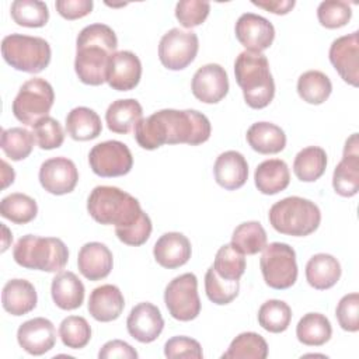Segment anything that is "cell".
Listing matches in <instances>:
<instances>
[{
	"label": "cell",
	"mask_w": 359,
	"mask_h": 359,
	"mask_svg": "<svg viewBox=\"0 0 359 359\" xmlns=\"http://www.w3.org/2000/svg\"><path fill=\"white\" fill-rule=\"evenodd\" d=\"M114 265V257L109 248L98 241L86 243L77 255L80 273L88 280H101L107 278Z\"/></svg>",
	"instance_id": "7402d4cb"
},
{
	"label": "cell",
	"mask_w": 359,
	"mask_h": 359,
	"mask_svg": "<svg viewBox=\"0 0 359 359\" xmlns=\"http://www.w3.org/2000/svg\"><path fill=\"white\" fill-rule=\"evenodd\" d=\"M126 328L132 338L142 344L153 342L164 328V318L157 306L149 302L136 304L126 320Z\"/></svg>",
	"instance_id": "ac0fdd59"
},
{
	"label": "cell",
	"mask_w": 359,
	"mask_h": 359,
	"mask_svg": "<svg viewBox=\"0 0 359 359\" xmlns=\"http://www.w3.org/2000/svg\"><path fill=\"white\" fill-rule=\"evenodd\" d=\"M292 321V310L287 303L271 299L262 303L258 310V323L268 332L279 334L287 330Z\"/></svg>",
	"instance_id": "f35d334b"
},
{
	"label": "cell",
	"mask_w": 359,
	"mask_h": 359,
	"mask_svg": "<svg viewBox=\"0 0 359 359\" xmlns=\"http://www.w3.org/2000/svg\"><path fill=\"white\" fill-rule=\"evenodd\" d=\"M118 46L114 29L97 22L84 27L76 39L74 70L79 80L88 86H101L107 81L108 62Z\"/></svg>",
	"instance_id": "7a4b0ae2"
},
{
	"label": "cell",
	"mask_w": 359,
	"mask_h": 359,
	"mask_svg": "<svg viewBox=\"0 0 359 359\" xmlns=\"http://www.w3.org/2000/svg\"><path fill=\"white\" fill-rule=\"evenodd\" d=\"M59 337L65 346L81 349L91 339V327L84 317L69 316L59 325Z\"/></svg>",
	"instance_id": "7bdbcfd3"
},
{
	"label": "cell",
	"mask_w": 359,
	"mask_h": 359,
	"mask_svg": "<svg viewBox=\"0 0 359 359\" xmlns=\"http://www.w3.org/2000/svg\"><path fill=\"white\" fill-rule=\"evenodd\" d=\"M1 150L13 161L27 158L35 144V136L25 128H10L1 130Z\"/></svg>",
	"instance_id": "ab89813d"
},
{
	"label": "cell",
	"mask_w": 359,
	"mask_h": 359,
	"mask_svg": "<svg viewBox=\"0 0 359 359\" xmlns=\"http://www.w3.org/2000/svg\"><path fill=\"white\" fill-rule=\"evenodd\" d=\"M55 102V91L45 79L34 77L27 80L18 90L11 109L17 121L34 126L39 119L48 116Z\"/></svg>",
	"instance_id": "ba28073f"
},
{
	"label": "cell",
	"mask_w": 359,
	"mask_h": 359,
	"mask_svg": "<svg viewBox=\"0 0 359 359\" xmlns=\"http://www.w3.org/2000/svg\"><path fill=\"white\" fill-rule=\"evenodd\" d=\"M268 356V344L262 335L248 331L238 334L222 355L223 359H265Z\"/></svg>",
	"instance_id": "d590c367"
},
{
	"label": "cell",
	"mask_w": 359,
	"mask_h": 359,
	"mask_svg": "<svg viewBox=\"0 0 359 359\" xmlns=\"http://www.w3.org/2000/svg\"><path fill=\"white\" fill-rule=\"evenodd\" d=\"M331 323L321 313H307L296 325L297 339L307 346H321L331 339Z\"/></svg>",
	"instance_id": "1f68e13d"
},
{
	"label": "cell",
	"mask_w": 359,
	"mask_h": 359,
	"mask_svg": "<svg viewBox=\"0 0 359 359\" xmlns=\"http://www.w3.org/2000/svg\"><path fill=\"white\" fill-rule=\"evenodd\" d=\"M143 108L135 98L116 100L109 104L105 112V122L111 132L126 135L142 119Z\"/></svg>",
	"instance_id": "f546056e"
},
{
	"label": "cell",
	"mask_w": 359,
	"mask_h": 359,
	"mask_svg": "<svg viewBox=\"0 0 359 359\" xmlns=\"http://www.w3.org/2000/svg\"><path fill=\"white\" fill-rule=\"evenodd\" d=\"M84 292L83 282L70 271H60L52 279V299L53 303L62 310L79 309L84 302Z\"/></svg>",
	"instance_id": "484cf974"
},
{
	"label": "cell",
	"mask_w": 359,
	"mask_h": 359,
	"mask_svg": "<svg viewBox=\"0 0 359 359\" xmlns=\"http://www.w3.org/2000/svg\"><path fill=\"white\" fill-rule=\"evenodd\" d=\"M164 303L172 318L178 321L195 320L201 313L196 276L187 272L174 278L165 286Z\"/></svg>",
	"instance_id": "30bf717a"
},
{
	"label": "cell",
	"mask_w": 359,
	"mask_h": 359,
	"mask_svg": "<svg viewBox=\"0 0 359 359\" xmlns=\"http://www.w3.org/2000/svg\"><path fill=\"white\" fill-rule=\"evenodd\" d=\"M212 266L220 278L240 280L245 272V258L231 244H224L217 250Z\"/></svg>",
	"instance_id": "60d3db41"
},
{
	"label": "cell",
	"mask_w": 359,
	"mask_h": 359,
	"mask_svg": "<svg viewBox=\"0 0 359 359\" xmlns=\"http://www.w3.org/2000/svg\"><path fill=\"white\" fill-rule=\"evenodd\" d=\"M341 264L331 254L320 252L306 264V279L317 290H327L337 285L341 278Z\"/></svg>",
	"instance_id": "83f0119b"
},
{
	"label": "cell",
	"mask_w": 359,
	"mask_h": 359,
	"mask_svg": "<svg viewBox=\"0 0 359 359\" xmlns=\"http://www.w3.org/2000/svg\"><path fill=\"white\" fill-rule=\"evenodd\" d=\"M237 41L250 52L262 53L275 39L273 25L262 15L244 13L238 17L234 27Z\"/></svg>",
	"instance_id": "5bb4252c"
},
{
	"label": "cell",
	"mask_w": 359,
	"mask_h": 359,
	"mask_svg": "<svg viewBox=\"0 0 359 359\" xmlns=\"http://www.w3.org/2000/svg\"><path fill=\"white\" fill-rule=\"evenodd\" d=\"M191 90L195 98L205 104H217L229 93V77L217 63H208L199 67L191 83Z\"/></svg>",
	"instance_id": "e0dca14e"
},
{
	"label": "cell",
	"mask_w": 359,
	"mask_h": 359,
	"mask_svg": "<svg viewBox=\"0 0 359 359\" xmlns=\"http://www.w3.org/2000/svg\"><path fill=\"white\" fill-rule=\"evenodd\" d=\"M265 283L276 290L292 287L297 280L294 250L286 243H271L262 250L259 259Z\"/></svg>",
	"instance_id": "9c48e42d"
},
{
	"label": "cell",
	"mask_w": 359,
	"mask_h": 359,
	"mask_svg": "<svg viewBox=\"0 0 359 359\" xmlns=\"http://www.w3.org/2000/svg\"><path fill=\"white\" fill-rule=\"evenodd\" d=\"M125 307L122 292L115 285H101L88 297V313L100 323L116 320Z\"/></svg>",
	"instance_id": "cb8c5ba5"
},
{
	"label": "cell",
	"mask_w": 359,
	"mask_h": 359,
	"mask_svg": "<svg viewBox=\"0 0 359 359\" xmlns=\"http://www.w3.org/2000/svg\"><path fill=\"white\" fill-rule=\"evenodd\" d=\"M10 14L15 24L28 28H41L49 20V8L39 0H15L11 3Z\"/></svg>",
	"instance_id": "74e56055"
},
{
	"label": "cell",
	"mask_w": 359,
	"mask_h": 359,
	"mask_svg": "<svg viewBox=\"0 0 359 359\" xmlns=\"http://www.w3.org/2000/svg\"><path fill=\"white\" fill-rule=\"evenodd\" d=\"M332 91L330 77L320 70H307L297 80V94L307 104L320 105L328 100Z\"/></svg>",
	"instance_id": "836d02e7"
},
{
	"label": "cell",
	"mask_w": 359,
	"mask_h": 359,
	"mask_svg": "<svg viewBox=\"0 0 359 359\" xmlns=\"http://www.w3.org/2000/svg\"><path fill=\"white\" fill-rule=\"evenodd\" d=\"M210 4L202 0H181L175 6V17L184 28L201 25L209 15Z\"/></svg>",
	"instance_id": "bcb514c9"
},
{
	"label": "cell",
	"mask_w": 359,
	"mask_h": 359,
	"mask_svg": "<svg viewBox=\"0 0 359 359\" xmlns=\"http://www.w3.org/2000/svg\"><path fill=\"white\" fill-rule=\"evenodd\" d=\"M1 229H3V233H4V234H3L4 237H3V247H1V251L4 252V251L8 248V244L13 241V234L8 231V229H7L4 224L1 226Z\"/></svg>",
	"instance_id": "11a10c76"
},
{
	"label": "cell",
	"mask_w": 359,
	"mask_h": 359,
	"mask_svg": "<svg viewBox=\"0 0 359 359\" xmlns=\"http://www.w3.org/2000/svg\"><path fill=\"white\" fill-rule=\"evenodd\" d=\"M164 355L165 358H194L201 359L203 358L201 344L189 337L178 335L170 338L164 345Z\"/></svg>",
	"instance_id": "681fc988"
},
{
	"label": "cell",
	"mask_w": 359,
	"mask_h": 359,
	"mask_svg": "<svg viewBox=\"0 0 359 359\" xmlns=\"http://www.w3.org/2000/svg\"><path fill=\"white\" fill-rule=\"evenodd\" d=\"M35 142L42 150L57 149L65 142V132L59 121L52 116H45L34 125Z\"/></svg>",
	"instance_id": "f6af8a7d"
},
{
	"label": "cell",
	"mask_w": 359,
	"mask_h": 359,
	"mask_svg": "<svg viewBox=\"0 0 359 359\" xmlns=\"http://www.w3.org/2000/svg\"><path fill=\"white\" fill-rule=\"evenodd\" d=\"M66 130L67 135L74 140H93L101 135V118L91 108L76 107L66 116Z\"/></svg>",
	"instance_id": "4dcf8cb0"
},
{
	"label": "cell",
	"mask_w": 359,
	"mask_h": 359,
	"mask_svg": "<svg viewBox=\"0 0 359 359\" xmlns=\"http://www.w3.org/2000/svg\"><path fill=\"white\" fill-rule=\"evenodd\" d=\"M199 49L198 35L192 31L171 28L158 43V59L168 70H182L196 57Z\"/></svg>",
	"instance_id": "7c38bea8"
},
{
	"label": "cell",
	"mask_w": 359,
	"mask_h": 359,
	"mask_svg": "<svg viewBox=\"0 0 359 359\" xmlns=\"http://www.w3.org/2000/svg\"><path fill=\"white\" fill-rule=\"evenodd\" d=\"M257 189L264 195H275L289 187L290 172L280 158H269L258 164L254 172Z\"/></svg>",
	"instance_id": "4316f807"
},
{
	"label": "cell",
	"mask_w": 359,
	"mask_h": 359,
	"mask_svg": "<svg viewBox=\"0 0 359 359\" xmlns=\"http://www.w3.org/2000/svg\"><path fill=\"white\" fill-rule=\"evenodd\" d=\"M36 213L38 205L35 199L21 192L10 194L0 202V215L15 224H27L32 222L36 217Z\"/></svg>",
	"instance_id": "8d00e7d4"
},
{
	"label": "cell",
	"mask_w": 359,
	"mask_h": 359,
	"mask_svg": "<svg viewBox=\"0 0 359 359\" xmlns=\"http://www.w3.org/2000/svg\"><path fill=\"white\" fill-rule=\"evenodd\" d=\"M335 316L342 330L356 332L359 330V294L353 292L342 296L337 304Z\"/></svg>",
	"instance_id": "7dc6e473"
},
{
	"label": "cell",
	"mask_w": 359,
	"mask_h": 359,
	"mask_svg": "<svg viewBox=\"0 0 359 359\" xmlns=\"http://www.w3.org/2000/svg\"><path fill=\"white\" fill-rule=\"evenodd\" d=\"M87 210L97 223L114 224L115 229L135 223L143 213L135 196L109 185H98L90 192Z\"/></svg>",
	"instance_id": "277c9868"
},
{
	"label": "cell",
	"mask_w": 359,
	"mask_h": 359,
	"mask_svg": "<svg viewBox=\"0 0 359 359\" xmlns=\"http://www.w3.org/2000/svg\"><path fill=\"white\" fill-rule=\"evenodd\" d=\"M93 172L102 178L126 175L133 167V156L129 147L119 140L101 142L88 153Z\"/></svg>",
	"instance_id": "8fae6325"
},
{
	"label": "cell",
	"mask_w": 359,
	"mask_h": 359,
	"mask_svg": "<svg viewBox=\"0 0 359 359\" xmlns=\"http://www.w3.org/2000/svg\"><path fill=\"white\" fill-rule=\"evenodd\" d=\"M39 182L52 195L70 194L79 182L77 167L67 157H52L41 164Z\"/></svg>",
	"instance_id": "9a60e30c"
},
{
	"label": "cell",
	"mask_w": 359,
	"mask_h": 359,
	"mask_svg": "<svg viewBox=\"0 0 359 359\" xmlns=\"http://www.w3.org/2000/svg\"><path fill=\"white\" fill-rule=\"evenodd\" d=\"M240 290L238 280H227L220 278L213 266L206 271L205 275V292L208 299L219 306H224L231 303Z\"/></svg>",
	"instance_id": "b9f144b4"
},
{
	"label": "cell",
	"mask_w": 359,
	"mask_h": 359,
	"mask_svg": "<svg viewBox=\"0 0 359 359\" xmlns=\"http://www.w3.org/2000/svg\"><path fill=\"white\" fill-rule=\"evenodd\" d=\"M151 220L147 216V213H142L140 217L126 226V227H121V229H115V234L116 237L126 245H132V247H139L142 244H144L150 234H151Z\"/></svg>",
	"instance_id": "c3c4849f"
},
{
	"label": "cell",
	"mask_w": 359,
	"mask_h": 359,
	"mask_svg": "<svg viewBox=\"0 0 359 359\" xmlns=\"http://www.w3.org/2000/svg\"><path fill=\"white\" fill-rule=\"evenodd\" d=\"M271 226L280 234L306 237L321 223V212L310 199L287 196L275 202L268 213Z\"/></svg>",
	"instance_id": "5b68a950"
},
{
	"label": "cell",
	"mask_w": 359,
	"mask_h": 359,
	"mask_svg": "<svg viewBox=\"0 0 359 359\" xmlns=\"http://www.w3.org/2000/svg\"><path fill=\"white\" fill-rule=\"evenodd\" d=\"M230 244L244 255L258 254L266 245V231L259 222H244L234 229Z\"/></svg>",
	"instance_id": "e575fe53"
},
{
	"label": "cell",
	"mask_w": 359,
	"mask_h": 359,
	"mask_svg": "<svg viewBox=\"0 0 359 359\" xmlns=\"http://www.w3.org/2000/svg\"><path fill=\"white\" fill-rule=\"evenodd\" d=\"M93 0H57L56 11L66 20H79L88 15L93 10Z\"/></svg>",
	"instance_id": "f907efd6"
},
{
	"label": "cell",
	"mask_w": 359,
	"mask_h": 359,
	"mask_svg": "<svg viewBox=\"0 0 359 359\" xmlns=\"http://www.w3.org/2000/svg\"><path fill=\"white\" fill-rule=\"evenodd\" d=\"M251 3L254 6H257V7H261V8L266 10V11L278 14V15L287 14L289 11H292V8L296 4L294 0H264V1L252 0Z\"/></svg>",
	"instance_id": "f5cc1de1"
},
{
	"label": "cell",
	"mask_w": 359,
	"mask_h": 359,
	"mask_svg": "<svg viewBox=\"0 0 359 359\" xmlns=\"http://www.w3.org/2000/svg\"><path fill=\"white\" fill-rule=\"evenodd\" d=\"M1 55L15 70L35 74L48 67L52 50L41 36L11 34L1 41Z\"/></svg>",
	"instance_id": "52a82bcc"
},
{
	"label": "cell",
	"mask_w": 359,
	"mask_h": 359,
	"mask_svg": "<svg viewBox=\"0 0 359 359\" xmlns=\"http://www.w3.org/2000/svg\"><path fill=\"white\" fill-rule=\"evenodd\" d=\"M18 345L29 355L39 356L49 352L56 344V330L50 320L35 317L18 327Z\"/></svg>",
	"instance_id": "d6986e66"
},
{
	"label": "cell",
	"mask_w": 359,
	"mask_h": 359,
	"mask_svg": "<svg viewBox=\"0 0 359 359\" xmlns=\"http://www.w3.org/2000/svg\"><path fill=\"white\" fill-rule=\"evenodd\" d=\"M327 168V153L318 146L302 149L293 161V172L303 182L317 181Z\"/></svg>",
	"instance_id": "d6a6232c"
},
{
	"label": "cell",
	"mask_w": 359,
	"mask_h": 359,
	"mask_svg": "<svg viewBox=\"0 0 359 359\" xmlns=\"http://www.w3.org/2000/svg\"><path fill=\"white\" fill-rule=\"evenodd\" d=\"M234 76L250 108L262 109L271 104L275 95V81L265 55L241 52L234 62Z\"/></svg>",
	"instance_id": "3957f363"
},
{
	"label": "cell",
	"mask_w": 359,
	"mask_h": 359,
	"mask_svg": "<svg viewBox=\"0 0 359 359\" xmlns=\"http://www.w3.org/2000/svg\"><path fill=\"white\" fill-rule=\"evenodd\" d=\"M100 359H136L137 352L135 348H132L128 342L121 339H112L102 345V348L98 352Z\"/></svg>",
	"instance_id": "816d5d0a"
},
{
	"label": "cell",
	"mask_w": 359,
	"mask_h": 359,
	"mask_svg": "<svg viewBox=\"0 0 359 359\" xmlns=\"http://www.w3.org/2000/svg\"><path fill=\"white\" fill-rule=\"evenodd\" d=\"M13 258L27 269L60 272L67 264L69 250L60 238L25 234L15 243Z\"/></svg>",
	"instance_id": "8992f818"
},
{
	"label": "cell",
	"mask_w": 359,
	"mask_h": 359,
	"mask_svg": "<svg viewBox=\"0 0 359 359\" xmlns=\"http://www.w3.org/2000/svg\"><path fill=\"white\" fill-rule=\"evenodd\" d=\"M142 77V62L130 50H119L111 55L107 69V83L112 90H133Z\"/></svg>",
	"instance_id": "ffe728a7"
},
{
	"label": "cell",
	"mask_w": 359,
	"mask_h": 359,
	"mask_svg": "<svg viewBox=\"0 0 359 359\" xmlns=\"http://www.w3.org/2000/svg\"><path fill=\"white\" fill-rule=\"evenodd\" d=\"M206 115L196 109H160L142 118L135 126V139L142 149L154 150L163 144L198 146L210 137Z\"/></svg>",
	"instance_id": "6da1fadb"
},
{
	"label": "cell",
	"mask_w": 359,
	"mask_h": 359,
	"mask_svg": "<svg viewBox=\"0 0 359 359\" xmlns=\"http://www.w3.org/2000/svg\"><path fill=\"white\" fill-rule=\"evenodd\" d=\"M351 17L352 8L346 1L325 0L321 1L317 8L318 22L328 29H335L346 25Z\"/></svg>",
	"instance_id": "ee69618b"
},
{
	"label": "cell",
	"mask_w": 359,
	"mask_h": 359,
	"mask_svg": "<svg viewBox=\"0 0 359 359\" xmlns=\"http://www.w3.org/2000/svg\"><path fill=\"white\" fill-rule=\"evenodd\" d=\"M38 296L34 285L25 279L8 280L1 292L3 309L11 316H24L36 307Z\"/></svg>",
	"instance_id": "d4e9b609"
},
{
	"label": "cell",
	"mask_w": 359,
	"mask_h": 359,
	"mask_svg": "<svg viewBox=\"0 0 359 359\" xmlns=\"http://www.w3.org/2000/svg\"><path fill=\"white\" fill-rule=\"evenodd\" d=\"M247 142L261 154H276L286 146L283 129L272 122H255L247 130Z\"/></svg>",
	"instance_id": "f1b7e54d"
},
{
	"label": "cell",
	"mask_w": 359,
	"mask_h": 359,
	"mask_svg": "<svg viewBox=\"0 0 359 359\" xmlns=\"http://www.w3.org/2000/svg\"><path fill=\"white\" fill-rule=\"evenodd\" d=\"M192 254L191 241L178 231L164 233L154 244L153 255L156 262L167 269H175L185 265Z\"/></svg>",
	"instance_id": "44dd1931"
},
{
	"label": "cell",
	"mask_w": 359,
	"mask_h": 359,
	"mask_svg": "<svg viewBox=\"0 0 359 359\" xmlns=\"http://www.w3.org/2000/svg\"><path fill=\"white\" fill-rule=\"evenodd\" d=\"M331 65L335 67L341 79L358 87L359 84V32L344 35L332 41L328 52Z\"/></svg>",
	"instance_id": "4fadbf2b"
},
{
	"label": "cell",
	"mask_w": 359,
	"mask_h": 359,
	"mask_svg": "<svg viewBox=\"0 0 359 359\" xmlns=\"http://www.w3.org/2000/svg\"><path fill=\"white\" fill-rule=\"evenodd\" d=\"M334 191L344 196H355L359 191V142L358 133H352L344 146L342 160L332 174Z\"/></svg>",
	"instance_id": "2e32d148"
},
{
	"label": "cell",
	"mask_w": 359,
	"mask_h": 359,
	"mask_svg": "<svg viewBox=\"0 0 359 359\" xmlns=\"http://www.w3.org/2000/svg\"><path fill=\"white\" fill-rule=\"evenodd\" d=\"M213 174L216 182L227 189L234 191L241 188L248 178V164L245 157L236 150H227L217 156Z\"/></svg>",
	"instance_id": "603a6c76"
},
{
	"label": "cell",
	"mask_w": 359,
	"mask_h": 359,
	"mask_svg": "<svg viewBox=\"0 0 359 359\" xmlns=\"http://www.w3.org/2000/svg\"><path fill=\"white\" fill-rule=\"evenodd\" d=\"M1 180H3V184L1 187L3 188H7L10 184L14 182V178H15V174H14V170L13 167H10L4 160H1Z\"/></svg>",
	"instance_id": "db71d44e"
}]
</instances>
